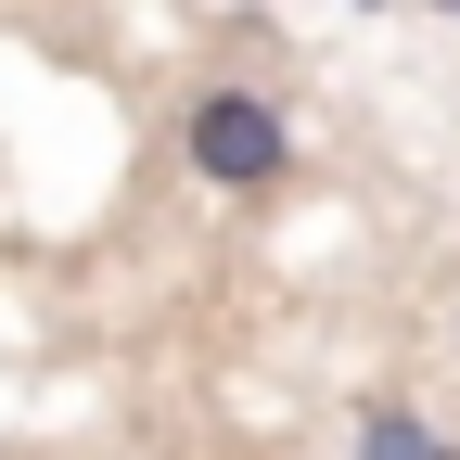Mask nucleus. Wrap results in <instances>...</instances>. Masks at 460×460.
I'll list each match as a JSON object with an SVG mask.
<instances>
[{"label":"nucleus","instance_id":"obj_2","mask_svg":"<svg viewBox=\"0 0 460 460\" xmlns=\"http://www.w3.org/2000/svg\"><path fill=\"white\" fill-rule=\"evenodd\" d=\"M358 460H460V435L422 396H358Z\"/></svg>","mask_w":460,"mask_h":460},{"label":"nucleus","instance_id":"obj_1","mask_svg":"<svg viewBox=\"0 0 460 460\" xmlns=\"http://www.w3.org/2000/svg\"><path fill=\"white\" fill-rule=\"evenodd\" d=\"M180 166L205 192H269L281 166H295V115L269 90H243V77H205L192 115H180Z\"/></svg>","mask_w":460,"mask_h":460},{"label":"nucleus","instance_id":"obj_3","mask_svg":"<svg viewBox=\"0 0 460 460\" xmlns=\"http://www.w3.org/2000/svg\"><path fill=\"white\" fill-rule=\"evenodd\" d=\"M358 13H384V0H358ZM422 13H460V0H422Z\"/></svg>","mask_w":460,"mask_h":460}]
</instances>
